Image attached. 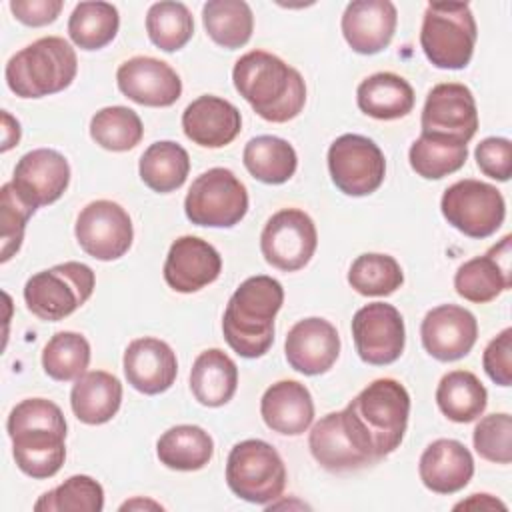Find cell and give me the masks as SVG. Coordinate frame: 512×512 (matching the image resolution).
I'll use <instances>...</instances> for the list:
<instances>
[{"label":"cell","mask_w":512,"mask_h":512,"mask_svg":"<svg viewBox=\"0 0 512 512\" xmlns=\"http://www.w3.org/2000/svg\"><path fill=\"white\" fill-rule=\"evenodd\" d=\"M340 412L350 442L374 464L402 444L410 416V394L398 380L378 378Z\"/></svg>","instance_id":"6da1fadb"},{"label":"cell","mask_w":512,"mask_h":512,"mask_svg":"<svg viewBox=\"0 0 512 512\" xmlns=\"http://www.w3.org/2000/svg\"><path fill=\"white\" fill-rule=\"evenodd\" d=\"M16 466L36 480L52 478L66 458V420L58 404L46 398L18 402L6 422Z\"/></svg>","instance_id":"7a4b0ae2"},{"label":"cell","mask_w":512,"mask_h":512,"mask_svg":"<svg viewBox=\"0 0 512 512\" xmlns=\"http://www.w3.org/2000/svg\"><path fill=\"white\" fill-rule=\"evenodd\" d=\"M232 80L252 110L274 124L296 118L306 104V84L300 72L264 50L240 56L232 68Z\"/></svg>","instance_id":"3957f363"},{"label":"cell","mask_w":512,"mask_h":512,"mask_svg":"<svg viewBox=\"0 0 512 512\" xmlns=\"http://www.w3.org/2000/svg\"><path fill=\"white\" fill-rule=\"evenodd\" d=\"M284 302V288L272 276H250L230 296L222 318L228 346L242 358L264 356L274 342V318Z\"/></svg>","instance_id":"277c9868"},{"label":"cell","mask_w":512,"mask_h":512,"mask_svg":"<svg viewBox=\"0 0 512 512\" xmlns=\"http://www.w3.org/2000/svg\"><path fill=\"white\" fill-rule=\"evenodd\" d=\"M78 72L74 48L60 36L40 38L18 50L6 64V84L20 98L62 92Z\"/></svg>","instance_id":"5b68a950"},{"label":"cell","mask_w":512,"mask_h":512,"mask_svg":"<svg viewBox=\"0 0 512 512\" xmlns=\"http://www.w3.org/2000/svg\"><path fill=\"white\" fill-rule=\"evenodd\" d=\"M476 38V20L466 2H430L426 6L420 46L436 68H466L472 60Z\"/></svg>","instance_id":"8992f818"},{"label":"cell","mask_w":512,"mask_h":512,"mask_svg":"<svg viewBox=\"0 0 512 512\" xmlns=\"http://www.w3.org/2000/svg\"><path fill=\"white\" fill-rule=\"evenodd\" d=\"M226 484L242 500L268 506L286 486V466L278 450L258 438L234 444L226 460Z\"/></svg>","instance_id":"52a82bcc"},{"label":"cell","mask_w":512,"mask_h":512,"mask_svg":"<svg viewBox=\"0 0 512 512\" xmlns=\"http://www.w3.org/2000/svg\"><path fill=\"white\" fill-rule=\"evenodd\" d=\"M94 272L82 262H62L30 276L24 284L26 308L40 320L58 322L76 312L94 292Z\"/></svg>","instance_id":"ba28073f"},{"label":"cell","mask_w":512,"mask_h":512,"mask_svg":"<svg viewBox=\"0 0 512 512\" xmlns=\"http://www.w3.org/2000/svg\"><path fill=\"white\" fill-rule=\"evenodd\" d=\"M186 218L196 226L232 228L248 212L246 186L228 168H210L196 176L186 198Z\"/></svg>","instance_id":"9c48e42d"},{"label":"cell","mask_w":512,"mask_h":512,"mask_svg":"<svg viewBox=\"0 0 512 512\" xmlns=\"http://www.w3.org/2000/svg\"><path fill=\"white\" fill-rule=\"evenodd\" d=\"M442 216L470 238H488L504 222L506 202L488 182L464 178L448 186L440 200Z\"/></svg>","instance_id":"30bf717a"},{"label":"cell","mask_w":512,"mask_h":512,"mask_svg":"<svg viewBox=\"0 0 512 512\" xmlns=\"http://www.w3.org/2000/svg\"><path fill=\"white\" fill-rule=\"evenodd\" d=\"M328 170L340 192L368 196L384 182L386 160L374 140L362 134H342L328 148Z\"/></svg>","instance_id":"8fae6325"},{"label":"cell","mask_w":512,"mask_h":512,"mask_svg":"<svg viewBox=\"0 0 512 512\" xmlns=\"http://www.w3.org/2000/svg\"><path fill=\"white\" fill-rule=\"evenodd\" d=\"M318 246L314 220L300 208H284L268 218L260 234V250L268 264L284 272L304 268Z\"/></svg>","instance_id":"7c38bea8"},{"label":"cell","mask_w":512,"mask_h":512,"mask_svg":"<svg viewBox=\"0 0 512 512\" xmlns=\"http://www.w3.org/2000/svg\"><path fill=\"white\" fill-rule=\"evenodd\" d=\"M74 234L88 256L110 262L130 250L134 228L128 212L120 204L94 200L80 210Z\"/></svg>","instance_id":"4fadbf2b"},{"label":"cell","mask_w":512,"mask_h":512,"mask_svg":"<svg viewBox=\"0 0 512 512\" xmlns=\"http://www.w3.org/2000/svg\"><path fill=\"white\" fill-rule=\"evenodd\" d=\"M352 338L358 356L366 364H392L404 352V318L392 304H366L352 318Z\"/></svg>","instance_id":"5bb4252c"},{"label":"cell","mask_w":512,"mask_h":512,"mask_svg":"<svg viewBox=\"0 0 512 512\" xmlns=\"http://www.w3.org/2000/svg\"><path fill=\"white\" fill-rule=\"evenodd\" d=\"M420 124L426 134H440L468 144L478 130V110L470 88L458 82L436 84L426 96Z\"/></svg>","instance_id":"9a60e30c"},{"label":"cell","mask_w":512,"mask_h":512,"mask_svg":"<svg viewBox=\"0 0 512 512\" xmlns=\"http://www.w3.org/2000/svg\"><path fill=\"white\" fill-rule=\"evenodd\" d=\"M10 182L18 196L36 210L38 206L56 202L66 192L70 164L52 148H36L18 160Z\"/></svg>","instance_id":"2e32d148"},{"label":"cell","mask_w":512,"mask_h":512,"mask_svg":"<svg viewBox=\"0 0 512 512\" xmlns=\"http://www.w3.org/2000/svg\"><path fill=\"white\" fill-rule=\"evenodd\" d=\"M420 338L432 358L440 362L460 360L476 344L478 322L476 316L462 306L440 304L424 316Z\"/></svg>","instance_id":"e0dca14e"},{"label":"cell","mask_w":512,"mask_h":512,"mask_svg":"<svg viewBox=\"0 0 512 512\" xmlns=\"http://www.w3.org/2000/svg\"><path fill=\"white\" fill-rule=\"evenodd\" d=\"M116 82L126 98L152 108L172 106L182 94V80L176 70L152 56H134L122 62Z\"/></svg>","instance_id":"ac0fdd59"},{"label":"cell","mask_w":512,"mask_h":512,"mask_svg":"<svg viewBox=\"0 0 512 512\" xmlns=\"http://www.w3.org/2000/svg\"><path fill=\"white\" fill-rule=\"evenodd\" d=\"M284 354L288 364L306 376L328 372L340 354V336L332 322L310 316L298 320L286 334Z\"/></svg>","instance_id":"d6986e66"},{"label":"cell","mask_w":512,"mask_h":512,"mask_svg":"<svg viewBox=\"0 0 512 512\" xmlns=\"http://www.w3.org/2000/svg\"><path fill=\"white\" fill-rule=\"evenodd\" d=\"M220 272L222 258L218 250L198 236L176 238L164 262L166 284L182 294L198 292L200 288L212 284Z\"/></svg>","instance_id":"ffe728a7"},{"label":"cell","mask_w":512,"mask_h":512,"mask_svg":"<svg viewBox=\"0 0 512 512\" xmlns=\"http://www.w3.org/2000/svg\"><path fill=\"white\" fill-rule=\"evenodd\" d=\"M510 234L494 244L484 256L464 262L454 274L458 296L474 304H486L512 286Z\"/></svg>","instance_id":"44dd1931"},{"label":"cell","mask_w":512,"mask_h":512,"mask_svg":"<svg viewBox=\"0 0 512 512\" xmlns=\"http://www.w3.org/2000/svg\"><path fill=\"white\" fill-rule=\"evenodd\" d=\"M122 364L128 384L148 396L166 392L178 374L174 350L152 336L132 340L124 350Z\"/></svg>","instance_id":"7402d4cb"},{"label":"cell","mask_w":512,"mask_h":512,"mask_svg":"<svg viewBox=\"0 0 512 512\" xmlns=\"http://www.w3.org/2000/svg\"><path fill=\"white\" fill-rule=\"evenodd\" d=\"M398 22L396 6L390 0H354L342 14V34L358 54H378L394 36Z\"/></svg>","instance_id":"603a6c76"},{"label":"cell","mask_w":512,"mask_h":512,"mask_svg":"<svg viewBox=\"0 0 512 512\" xmlns=\"http://www.w3.org/2000/svg\"><path fill=\"white\" fill-rule=\"evenodd\" d=\"M182 128L194 144L222 148L240 134L242 116L232 102L204 94L192 100L182 112Z\"/></svg>","instance_id":"cb8c5ba5"},{"label":"cell","mask_w":512,"mask_h":512,"mask_svg":"<svg viewBox=\"0 0 512 512\" xmlns=\"http://www.w3.org/2000/svg\"><path fill=\"white\" fill-rule=\"evenodd\" d=\"M422 484L436 494H454L474 476L470 450L452 438H438L422 452L418 462Z\"/></svg>","instance_id":"d4e9b609"},{"label":"cell","mask_w":512,"mask_h":512,"mask_svg":"<svg viewBox=\"0 0 512 512\" xmlns=\"http://www.w3.org/2000/svg\"><path fill=\"white\" fill-rule=\"evenodd\" d=\"M260 414L270 430L286 436H300L314 420L310 390L298 380H278L262 394Z\"/></svg>","instance_id":"484cf974"},{"label":"cell","mask_w":512,"mask_h":512,"mask_svg":"<svg viewBox=\"0 0 512 512\" xmlns=\"http://www.w3.org/2000/svg\"><path fill=\"white\" fill-rule=\"evenodd\" d=\"M122 402L120 380L106 370H90L76 378L70 392L74 416L90 426L112 420Z\"/></svg>","instance_id":"4316f807"},{"label":"cell","mask_w":512,"mask_h":512,"mask_svg":"<svg viewBox=\"0 0 512 512\" xmlns=\"http://www.w3.org/2000/svg\"><path fill=\"white\" fill-rule=\"evenodd\" d=\"M238 388V368L220 348L200 352L190 370V390L202 406L218 408L232 400Z\"/></svg>","instance_id":"83f0119b"},{"label":"cell","mask_w":512,"mask_h":512,"mask_svg":"<svg viewBox=\"0 0 512 512\" xmlns=\"http://www.w3.org/2000/svg\"><path fill=\"white\" fill-rule=\"evenodd\" d=\"M308 446L314 460L328 472H348L370 464V460L350 442L342 412L322 416L310 430Z\"/></svg>","instance_id":"f1b7e54d"},{"label":"cell","mask_w":512,"mask_h":512,"mask_svg":"<svg viewBox=\"0 0 512 512\" xmlns=\"http://www.w3.org/2000/svg\"><path fill=\"white\" fill-rule=\"evenodd\" d=\"M414 90L394 72H376L364 78L356 90L358 108L376 120L404 118L414 108Z\"/></svg>","instance_id":"f546056e"},{"label":"cell","mask_w":512,"mask_h":512,"mask_svg":"<svg viewBox=\"0 0 512 512\" xmlns=\"http://www.w3.org/2000/svg\"><path fill=\"white\" fill-rule=\"evenodd\" d=\"M158 460L172 470L194 472L204 468L214 454L212 436L194 424L168 428L156 442Z\"/></svg>","instance_id":"4dcf8cb0"},{"label":"cell","mask_w":512,"mask_h":512,"mask_svg":"<svg viewBox=\"0 0 512 512\" xmlns=\"http://www.w3.org/2000/svg\"><path fill=\"white\" fill-rule=\"evenodd\" d=\"M436 404L448 420L466 424L486 410L488 392L476 374L468 370H452L438 382Z\"/></svg>","instance_id":"1f68e13d"},{"label":"cell","mask_w":512,"mask_h":512,"mask_svg":"<svg viewBox=\"0 0 512 512\" xmlns=\"http://www.w3.org/2000/svg\"><path fill=\"white\" fill-rule=\"evenodd\" d=\"M138 172L150 190L168 194L186 182L190 172V156L178 142L160 140L144 150Z\"/></svg>","instance_id":"d6a6232c"},{"label":"cell","mask_w":512,"mask_h":512,"mask_svg":"<svg viewBox=\"0 0 512 512\" xmlns=\"http://www.w3.org/2000/svg\"><path fill=\"white\" fill-rule=\"evenodd\" d=\"M246 170L264 184L288 182L298 166L294 146L278 136H256L244 146L242 154Z\"/></svg>","instance_id":"836d02e7"},{"label":"cell","mask_w":512,"mask_h":512,"mask_svg":"<svg viewBox=\"0 0 512 512\" xmlns=\"http://www.w3.org/2000/svg\"><path fill=\"white\" fill-rule=\"evenodd\" d=\"M468 146L460 140L422 132L410 146L408 160L412 170L426 180H440L464 166Z\"/></svg>","instance_id":"e575fe53"},{"label":"cell","mask_w":512,"mask_h":512,"mask_svg":"<svg viewBox=\"0 0 512 512\" xmlns=\"http://www.w3.org/2000/svg\"><path fill=\"white\" fill-rule=\"evenodd\" d=\"M206 34L222 48L236 50L248 44L254 16L244 0H208L202 8Z\"/></svg>","instance_id":"d590c367"},{"label":"cell","mask_w":512,"mask_h":512,"mask_svg":"<svg viewBox=\"0 0 512 512\" xmlns=\"http://www.w3.org/2000/svg\"><path fill=\"white\" fill-rule=\"evenodd\" d=\"M120 16L110 2H80L68 18V36L82 50H100L116 38Z\"/></svg>","instance_id":"8d00e7d4"},{"label":"cell","mask_w":512,"mask_h":512,"mask_svg":"<svg viewBox=\"0 0 512 512\" xmlns=\"http://www.w3.org/2000/svg\"><path fill=\"white\" fill-rule=\"evenodd\" d=\"M92 140L112 152H126L140 144L144 126L140 116L126 106H106L90 120Z\"/></svg>","instance_id":"74e56055"},{"label":"cell","mask_w":512,"mask_h":512,"mask_svg":"<svg viewBox=\"0 0 512 512\" xmlns=\"http://www.w3.org/2000/svg\"><path fill=\"white\" fill-rule=\"evenodd\" d=\"M90 364V344L78 332H56L42 350L44 372L58 382L80 378Z\"/></svg>","instance_id":"f35d334b"},{"label":"cell","mask_w":512,"mask_h":512,"mask_svg":"<svg viewBox=\"0 0 512 512\" xmlns=\"http://www.w3.org/2000/svg\"><path fill=\"white\" fill-rule=\"evenodd\" d=\"M146 32L164 52L184 48L194 34V18L182 2H156L146 14Z\"/></svg>","instance_id":"ab89813d"},{"label":"cell","mask_w":512,"mask_h":512,"mask_svg":"<svg viewBox=\"0 0 512 512\" xmlns=\"http://www.w3.org/2000/svg\"><path fill=\"white\" fill-rule=\"evenodd\" d=\"M404 282V272L394 256L368 252L360 254L350 270L348 284L362 296H388Z\"/></svg>","instance_id":"60d3db41"},{"label":"cell","mask_w":512,"mask_h":512,"mask_svg":"<svg viewBox=\"0 0 512 512\" xmlns=\"http://www.w3.org/2000/svg\"><path fill=\"white\" fill-rule=\"evenodd\" d=\"M104 508V490L92 476L76 474L54 490L42 494L36 512H100Z\"/></svg>","instance_id":"b9f144b4"},{"label":"cell","mask_w":512,"mask_h":512,"mask_svg":"<svg viewBox=\"0 0 512 512\" xmlns=\"http://www.w3.org/2000/svg\"><path fill=\"white\" fill-rule=\"evenodd\" d=\"M474 450L480 458L496 464H510L512 460V418L508 412L488 414L480 418L472 434Z\"/></svg>","instance_id":"7bdbcfd3"},{"label":"cell","mask_w":512,"mask_h":512,"mask_svg":"<svg viewBox=\"0 0 512 512\" xmlns=\"http://www.w3.org/2000/svg\"><path fill=\"white\" fill-rule=\"evenodd\" d=\"M32 214H34V208L18 196L12 182L2 184L0 188V222H2L0 262H8L20 250L24 240V228Z\"/></svg>","instance_id":"ee69618b"},{"label":"cell","mask_w":512,"mask_h":512,"mask_svg":"<svg viewBox=\"0 0 512 512\" xmlns=\"http://www.w3.org/2000/svg\"><path fill=\"white\" fill-rule=\"evenodd\" d=\"M476 164L480 172L498 182H506L512 174V144L508 138L490 136L476 146Z\"/></svg>","instance_id":"f6af8a7d"},{"label":"cell","mask_w":512,"mask_h":512,"mask_svg":"<svg viewBox=\"0 0 512 512\" xmlns=\"http://www.w3.org/2000/svg\"><path fill=\"white\" fill-rule=\"evenodd\" d=\"M482 366L498 386L512 384V328H504L488 342L482 356Z\"/></svg>","instance_id":"bcb514c9"},{"label":"cell","mask_w":512,"mask_h":512,"mask_svg":"<svg viewBox=\"0 0 512 512\" xmlns=\"http://www.w3.org/2000/svg\"><path fill=\"white\" fill-rule=\"evenodd\" d=\"M62 0H12L10 10L14 18L26 26L38 28L52 24L60 10H62Z\"/></svg>","instance_id":"7dc6e473"},{"label":"cell","mask_w":512,"mask_h":512,"mask_svg":"<svg viewBox=\"0 0 512 512\" xmlns=\"http://www.w3.org/2000/svg\"><path fill=\"white\" fill-rule=\"evenodd\" d=\"M462 508H472V510H506V504L500 502L498 498L490 496V494H472L468 500H462L454 506V510H462Z\"/></svg>","instance_id":"c3c4849f"},{"label":"cell","mask_w":512,"mask_h":512,"mask_svg":"<svg viewBox=\"0 0 512 512\" xmlns=\"http://www.w3.org/2000/svg\"><path fill=\"white\" fill-rule=\"evenodd\" d=\"M2 122H4V140H2V152H8L12 146L20 140V124L16 118H12L6 110H2Z\"/></svg>","instance_id":"681fc988"},{"label":"cell","mask_w":512,"mask_h":512,"mask_svg":"<svg viewBox=\"0 0 512 512\" xmlns=\"http://www.w3.org/2000/svg\"><path fill=\"white\" fill-rule=\"evenodd\" d=\"M134 508H154V510H162V506L158 502L152 500H142V498H134L130 502H124L120 506V510H134Z\"/></svg>","instance_id":"f907efd6"}]
</instances>
